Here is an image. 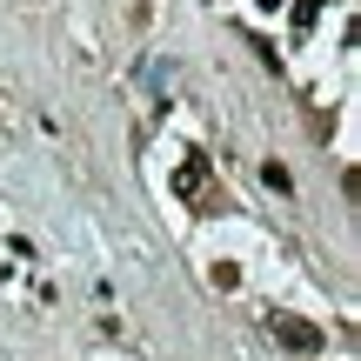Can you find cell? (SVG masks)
Instances as JSON below:
<instances>
[{
	"label": "cell",
	"mask_w": 361,
	"mask_h": 361,
	"mask_svg": "<svg viewBox=\"0 0 361 361\" xmlns=\"http://www.w3.org/2000/svg\"><path fill=\"white\" fill-rule=\"evenodd\" d=\"M314 20H322V0H295V27H301V34H308Z\"/></svg>",
	"instance_id": "4"
},
{
	"label": "cell",
	"mask_w": 361,
	"mask_h": 361,
	"mask_svg": "<svg viewBox=\"0 0 361 361\" xmlns=\"http://www.w3.org/2000/svg\"><path fill=\"white\" fill-rule=\"evenodd\" d=\"M268 335L281 341L288 355H301V361L328 348V335H322V328H314V322H301V314H268Z\"/></svg>",
	"instance_id": "2"
},
{
	"label": "cell",
	"mask_w": 361,
	"mask_h": 361,
	"mask_svg": "<svg viewBox=\"0 0 361 361\" xmlns=\"http://www.w3.org/2000/svg\"><path fill=\"white\" fill-rule=\"evenodd\" d=\"M174 194L194 207V214H207V207L221 201V194H214V161H207V147H194V154L174 168Z\"/></svg>",
	"instance_id": "1"
},
{
	"label": "cell",
	"mask_w": 361,
	"mask_h": 361,
	"mask_svg": "<svg viewBox=\"0 0 361 361\" xmlns=\"http://www.w3.org/2000/svg\"><path fill=\"white\" fill-rule=\"evenodd\" d=\"M255 7H288V0H255Z\"/></svg>",
	"instance_id": "5"
},
{
	"label": "cell",
	"mask_w": 361,
	"mask_h": 361,
	"mask_svg": "<svg viewBox=\"0 0 361 361\" xmlns=\"http://www.w3.org/2000/svg\"><path fill=\"white\" fill-rule=\"evenodd\" d=\"M261 180H268V188H274V194H288V188H295V174H288V168H281V161H268V168H261Z\"/></svg>",
	"instance_id": "3"
}]
</instances>
